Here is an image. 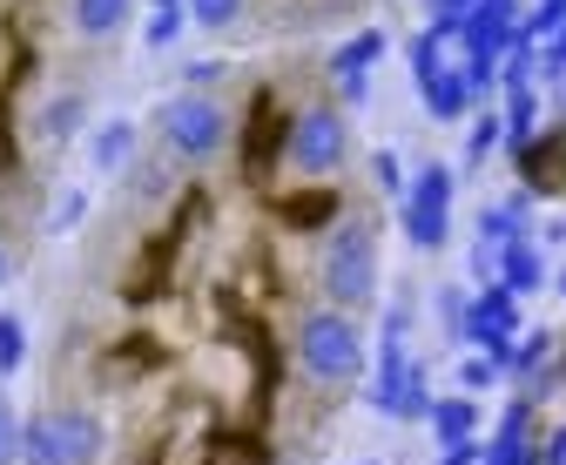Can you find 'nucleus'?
Instances as JSON below:
<instances>
[{"mask_svg": "<svg viewBox=\"0 0 566 465\" xmlns=\"http://www.w3.org/2000/svg\"><path fill=\"white\" fill-rule=\"evenodd\" d=\"M0 277H8V250H0Z\"/></svg>", "mask_w": 566, "mask_h": 465, "instance_id": "nucleus-20", "label": "nucleus"}, {"mask_svg": "<svg viewBox=\"0 0 566 465\" xmlns=\"http://www.w3.org/2000/svg\"><path fill=\"white\" fill-rule=\"evenodd\" d=\"M283 216H291V223H324V216H331V195H311V203H291Z\"/></svg>", "mask_w": 566, "mask_h": 465, "instance_id": "nucleus-18", "label": "nucleus"}, {"mask_svg": "<svg viewBox=\"0 0 566 465\" xmlns=\"http://www.w3.org/2000/svg\"><path fill=\"white\" fill-rule=\"evenodd\" d=\"M243 14V0H189V21L196 28H230Z\"/></svg>", "mask_w": 566, "mask_h": 465, "instance_id": "nucleus-13", "label": "nucleus"}, {"mask_svg": "<svg viewBox=\"0 0 566 465\" xmlns=\"http://www.w3.org/2000/svg\"><path fill=\"white\" fill-rule=\"evenodd\" d=\"M446 203H452V169H424L418 176V195H411V210H405V230L418 250H439L446 243Z\"/></svg>", "mask_w": 566, "mask_h": 465, "instance_id": "nucleus-6", "label": "nucleus"}, {"mask_svg": "<svg viewBox=\"0 0 566 465\" xmlns=\"http://www.w3.org/2000/svg\"><path fill=\"white\" fill-rule=\"evenodd\" d=\"M324 290L337 304H371L378 290V230L371 223H337L324 243Z\"/></svg>", "mask_w": 566, "mask_h": 465, "instance_id": "nucleus-2", "label": "nucleus"}, {"mask_svg": "<svg viewBox=\"0 0 566 465\" xmlns=\"http://www.w3.org/2000/svg\"><path fill=\"white\" fill-rule=\"evenodd\" d=\"M533 284H539V256L526 243H513L506 250V290H533Z\"/></svg>", "mask_w": 566, "mask_h": 465, "instance_id": "nucleus-12", "label": "nucleus"}, {"mask_svg": "<svg viewBox=\"0 0 566 465\" xmlns=\"http://www.w3.org/2000/svg\"><path fill=\"white\" fill-rule=\"evenodd\" d=\"M291 162L304 176H331L344 162V115L337 108H311L291 121Z\"/></svg>", "mask_w": 566, "mask_h": 465, "instance_id": "nucleus-5", "label": "nucleus"}, {"mask_svg": "<svg viewBox=\"0 0 566 465\" xmlns=\"http://www.w3.org/2000/svg\"><path fill=\"white\" fill-rule=\"evenodd\" d=\"M378 54H385V34H358L350 47H337L331 68H337V82H344V95H350V102H365V68H371Z\"/></svg>", "mask_w": 566, "mask_h": 465, "instance_id": "nucleus-8", "label": "nucleus"}, {"mask_svg": "<svg viewBox=\"0 0 566 465\" xmlns=\"http://www.w3.org/2000/svg\"><path fill=\"white\" fill-rule=\"evenodd\" d=\"M182 21H189V14H176V8H156V14H149V28H142V41H149V47H169V41L182 34Z\"/></svg>", "mask_w": 566, "mask_h": 465, "instance_id": "nucleus-14", "label": "nucleus"}, {"mask_svg": "<svg viewBox=\"0 0 566 465\" xmlns=\"http://www.w3.org/2000/svg\"><path fill=\"white\" fill-rule=\"evenodd\" d=\"M128 149H135V121H102V136H95V169H122L128 162Z\"/></svg>", "mask_w": 566, "mask_h": 465, "instance_id": "nucleus-9", "label": "nucleus"}, {"mask_svg": "<svg viewBox=\"0 0 566 465\" xmlns=\"http://www.w3.org/2000/svg\"><path fill=\"white\" fill-rule=\"evenodd\" d=\"M432 425H439V438H446V445H459V438L479 425V405H472V398H459V405H439V412H432Z\"/></svg>", "mask_w": 566, "mask_h": 465, "instance_id": "nucleus-11", "label": "nucleus"}, {"mask_svg": "<svg viewBox=\"0 0 566 465\" xmlns=\"http://www.w3.org/2000/svg\"><path fill=\"white\" fill-rule=\"evenodd\" d=\"M21 317H0V371H21Z\"/></svg>", "mask_w": 566, "mask_h": 465, "instance_id": "nucleus-15", "label": "nucleus"}, {"mask_svg": "<svg viewBox=\"0 0 566 465\" xmlns=\"http://www.w3.org/2000/svg\"><path fill=\"white\" fill-rule=\"evenodd\" d=\"M156 128H163V142L189 162H209L223 142H230V115L209 102V95H176L156 108Z\"/></svg>", "mask_w": 566, "mask_h": 465, "instance_id": "nucleus-3", "label": "nucleus"}, {"mask_svg": "<svg viewBox=\"0 0 566 465\" xmlns=\"http://www.w3.org/2000/svg\"><path fill=\"white\" fill-rule=\"evenodd\" d=\"M128 14H135V0H67V21H75L82 41H108V34H122Z\"/></svg>", "mask_w": 566, "mask_h": 465, "instance_id": "nucleus-7", "label": "nucleus"}, {"mask_svg": "<svg viewBox=\"0 0 566 465\" xmlns=\"http://www.w3.org/2000/svg\"><path fill=\"white\" fill-rule=\"evenodd\" d=\"M95 445H102V425L88 412H41L21 432V458L28 465H82Z\"/></svg>", "mask_w": 566, "mask_h": 465, "instance_id": "nucleus-4", "label": "nucleus"}, {"mask_svg": "<svg viewBox=\"0 0 566 465\" xmlns=\"http://www.w3.org/2000/svg\"><path fill=\"white\" fill-rule=\"evenodd\" d=\"M424 102H432V115H459L465 108V75H418Z\"/></svg>", "mask_w": 566, "mask_h": 465, "instance_id": "nucleus-10", "label": "nucleus"}, {"mask_svg": "<svg viewBox=\"0 0 566 465\" xmlns=\"http://www.w3.org/2000/svg\"><path fill=\"white\" fill-rule=\"evenodd\" d=\"M75 115H82V102H54L48 121H41V136H48V142H67V121H75Z\"/></svg>", "mask_w": 566, "mask_h": 465, "instance_id": "nucleus-16", "label": "nucleus"}, {"mask_svg": "<svg viewBox=\"0 0 566 465\" xmlns=\"http://www.w3.org/2000/svg\"><path fill=\"white\" fill-rule=\"evenodd\" d=\"M21 458V425H14V412L0 405V465H14Z\"/></svg>", "mask_w": 566, "mask_h": 465, "instance_id": "nucleus-17", "label": "nucleus"}, {"mask_svg": "<svg viewBox=\"0 0 566 465\" xmlns=\"http://www.w3.org/2000/svg\"><path fill=\"white\" fill-rule=\"evenodd\" d=\"M472 8H479V0H432V14H439V21H465Z\"/></svg>", "mask_w": 566, "mask_h": 465, "instance_id": "nucleus-19", "label": "nucleus"}, {"mask_svg": "<svg viewBox=\"0 0 566 465\" xmlns=\"http://www.w3.org/2000/svg\"><path fill=\"white\" fill-rule=\"evenodd\" d=\"M559 290H566V271H559Z\"/></svg>", "mask_w": 566, "mask_h": 465, "instance_id": "nucleus-21", "label": "nucleus"}, {"mask_svg": "<svg viewBox=\"0 0 566 465\" xmlns=\"http://www.w3.org/2000/svg\"><path fill=\"white\" fill-rule=\"evenodd\" d=\"M297 358L317 384H350L365 371V330L344 310H311L304 330H297Z\"/></svg>", "mask_w": 566, "mask_h": 465, "instance_id": "nucleus-1", "label": "nucleus"}]
</instances>
